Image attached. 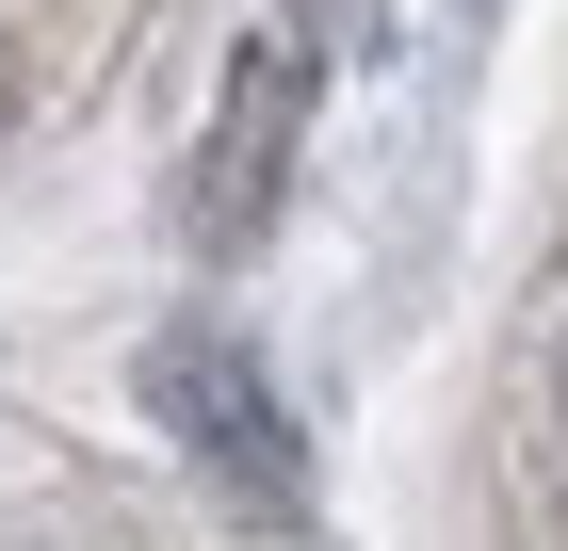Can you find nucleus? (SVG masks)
<instances>
[{
	"instance_id": "nucleus-1",
	"label": "nucleus",
	"mask_w": 568,
	"mask_h": 551,
	"mask_svg": "<svg viewBox=\"0 0 568 551\" xmlns=\"http://www.w3.org/2000/svg\"><path fill=\"white\" fill-rule=\"evenodd\" d=\"M146 422L212 470L244 519H293V503H308V470H293V406L261 389V357H244L227 325H163V340H146Z\"/></svg>"
},
{
	"instance_id": "nucleus-2",
	"label": "nucleus",
	"mask_w": 568,
	"mask_h": 551,
	"mask_svg": "<svg viewBox=\"0 0 568 551\" xmlns=\"http://www.w3.org/2000/svg\"><path fill=\"white\" fill-rule=\"evenodd\" d=\"M293 130H308V33L244 49V82L212 114V163H195V244H244L276 212V178H293Z\"/></svg>"
},
{
	"instance_id": "nucleus-3",
	"label": "nucleus",
	"mask_w": 568,
	"mask_h": 551,
	"mask_svg": "<svg viewBox=\"0 0 568 551\" xmlns=\"http://www.w3.org/2000/svg\"><path fill=\"white\" fill-rule=\"evenodd\" d=\"M308 65H357V49H390V0H293Z\"/></svg>"
},
{
	"instance_id": "nucleus-4",
	"label": "nucleus",
	"mask_w": 568,
	"mask_h": 551,
	"mask_svg": "<svg viewBox=\"0 0 568 551\" xmlns=\"http://www.w3.org/2000/svg\"><path fill=\"white\" fill-rule=\"evenodd\" d=\"M552 438H568V340H552Z\"/></svg>"
},
{
	"instance_id": "nucleus-5",
	"label": "nucleus",
	"mask_w": 568,
	"mask_h": 551,
	"mask_svg": "<svg viewBox=\"0 0 568 551\" xmlns=\"http://www.w3.org/2000/svg\"><path fill=\"white\" fill-rule=\"evenodd\" d=\"M0 114H17V49H0Z\"/></svg>"
}]
</instances>
